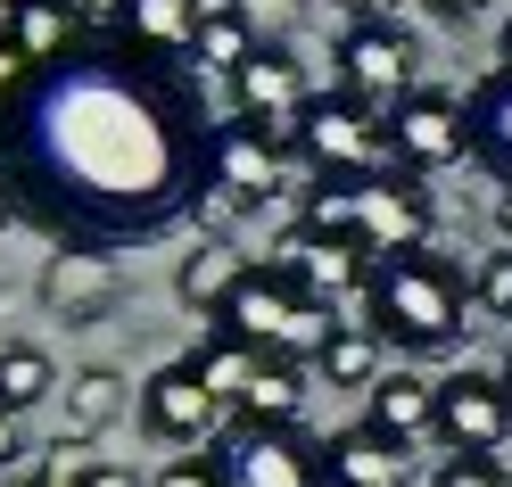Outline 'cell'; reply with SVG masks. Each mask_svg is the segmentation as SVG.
<instances>
[{
  "mask_svg": "<svg viewBox=\"0 0 512 487\" xmlns=\"http://www.w3.org/2000/svg\"><path fill=\"white\" fill-rule=\"evenodd\" d=\"M512 438V397L496 372H455L438 380V446L446 454H496Z\"/></svg>",
  "mask_w": 512,
  "mask_h": 487,
  "instance_id": "30bf717a",
  "label": "cell"
},
{
  "mask_svg": "<svg viewBox=\"0 0 512 487\" xmlns=\"http://www.w3.org/2000/svg\"><path fill=\"white\" fill-rule=\"evenodd\" d=\"M240 17H248V34L265 50H281V34L298 25V0H240Z\"/></svg>",
  "mask_w": 512,
  "mask_h": 487,
  "instance_id": "4316f807",
  "label": "cell"
},
{
  "mask_svg": "<svg viewBox=\"0 0 512 487\" xmlns=\"http://www.w3.org/2000/svg\"><path fill=\"white\" fill-rule=\"evenodd\" d=\"M314 380H331V388H372L380 380V339L364 331V322H339V331L314 347Z\"/></svg>",
  "mask_w": 512,
  "mask_h": 487,
  "instance_id": "603a6c76",
  "label": "cell"
},
{
  "mask_svg": "<svg viewBox=\"0 0 512 487\" xmlns=\"http://www.w3.org/2000/svg\"><path fill=\"white\" fill-rule=\"evenodd\" d=\"M256 50H265V42L248 34V17H240V9H199V50H190L199 67H215V75H240Z\"/></svg>",
  "mask_w": 512,
  "mask_h": 487,
  "instance_id": "cb8c5ba5",
  "label": "cell"
},
{
  "mask_svg": "<svg viewBox=\"0 0 512 487\" xmlns=\"http://www.w3.org/2000/svg\"><path fill=\"white\" fill-rule=\"evenodd\" d=\"M17 487H75L67 471H42V479H17Z\"/></svg>",
  "mask_w": 512,
  "mask_h": 487,
  "instance_id": "8d00e7d4",
  "label": "cell"
},
{
  "mask_svg": "<svg viewBox=\"0 0 512 487\" xmlns=\"http://www.w3.org/2000/svg\"><path fill=\"white\" fill-rule=\"evenodd\" d=\"M75 487H141L124 463H91V471H75Z\"/></svg>",
  "mask_w": 512,
  "mask_h": 487,
  "instance_id": "4dcf8cb0",
  "label": "cell"
},
{
  "mask_svg": "<svg viewBox=\"0 0 512 487\" xmlns=\"http://www.w3.org/2000/svg\"><path fill=\"white\" fill-rule=\"evenodd\" d=\"M323 471H331V487H405L413 479V454L356 421V430H331L323 438Z\"/></svg>",
  "mask_w": 512,
  "mask_h": 487,
  "instance_id": "9a60e30c",
  "label": "cell"
},
{
  "mask_svg": "<svg viewBox=\"0 0 512 487\" xmlns=\"http://www.w3.org/2000/svg\"><path fill=\"white\" fill-rule=\"evenodd\" d=\"M463 306H471V281L455 273V256L413 248V256H389V265H372L364 331H372L380 347L438 355V347H455V339H463Z\"/></svg>",
  "mask_w": 512,
  "mask_h": 487,
  "instance_id": "3957f363",
  "label": "cell"
},
{
  "mask_svg": "<svg viewBox=\"0 0 512 487\" xmlns=\"http://www.w3.org/2000/svg\"><path fill=\"white\" fill-rule=\"evenodd\" d=\"M496 223H504V240H512V190H504V207H496Z\"/></svg>",
  "mask_w": 512,
  "mask_h": 487,
  "instance_id": "74e56055",
  "label": "cell"
},
{
  "mask_svg": "<svg viewBox=\"0 0 512 487\" xmlns=\"http://www.w3.org/2000/svg\"><path fill=\"white\" fill-rule=\"evenodd\" d=\"M141 430L166 438V446H207V438H223V405L199 388L190 364H166V372L141 380Z\"/></svg>",
  "mask_w": 512,
  "mask_h": 487,
  "instance_id": "8fae6325",
  "label": "cell"
},
{
  "mask_svg": "<svg viewBox=\"0 0 512 487\" xmlns=\"http://www.w3.org/2000/svg\"><path fill=\"white\" fill-rule=\"evenodd\" d=\"M215 479L223 487H331L323 438H306V430H248V421H232V430L215 438Z\"/></svg>",
  "mask_w": 512,
  "mask_h": 487,
  "instance_id": "52a82bcc",
  "label": "cell"
},
{
  "mask_svg": "<svg viewBox=\"0 0 512 487\" xmlns=\"http://www.w3.org/2000/svg\"><path fill=\"white\" fill-rule=\"evenodd\" d=\"M356 9V25H397V0H347Z\"/></svg>",
  "mask_w": 512,
  "mask_h": 487,
  "instance_id": "1f68e13d",
  "label": "cell"
},
{
  "mask_svg": "<svg viewBox=\"0 0 512 487\" xmlns=\"http://www.w3.org/2000/svg\"><path fill=\"white\" fill-rule=\"evenodd\" d=\"M281 273H290L314 306H331V314H339L347 298H364V289H372V265H364L356 248H339V240H306V232H290V248H281Z\"/></svg>",
  "mask_w": 512,
  "mask_h": 487,
  "instance_id": "4fadbf2b",
  "label": "cell"
},
{
  "mask_svg": "<svg viewBox=\"0 0 512 487\" xmlns=\"http://www.w3.org/2000/svg\"><path fill=\"white\" fill-rule=\"evenodd\" d=\"M430 9H438V17H455V25H463V17H479V9H488V0H430Z\"/></svg>",
  "mask_w": 512,
  "mask_h": 487,
  "instance_id": "e575fe53",
  "label": "cell"
},
{
  "mask_svg": "<svg viewBox=\"0 0 512 487\" xmlns=\"http://www.w3.org/2000/svg\"><path fill=\"white\" fill-rule=\"evenodd\" d=\"M9 223H17V190L0 182V232H9Z\"/></svg>",
  "mask_w": 512,
  "mask_h": 487,
  "instance_id": "d590c367",
  "label": "cell"
},
{
  "mask_svg": "<svg viewBox=\"0 0 512 487\" xmlns=\"http://www.w3.org/2000/svg\"><path fill=\"white\" fill-rule=\"evenodd\" d=\"M504 67H512V17H504Z\"/></svg>",
  "mask_w": 512,
  "mask_h": 487,
  "instance_id": "ab89813d",
  "label": "cell"
},
{
  "mask_svg": "<svg viewBox=\"0 0 512 487\" xmlns=\"http://www.w3.org/2000/svg\"><path fill=\"white\" fill-rule=\"evenodd\" d=\"M281 182H290V149H273L248 116H232V124L207 133V182H199L207 215H240L256 199H273Z\"/></svg>",
  "mask_w": 512,
  "mask_h": 487,
  "instance_id": "8992f818",
  "label": "cell"
},
{
  "mask_svg": "<svg viewBox=\"0 0 512 487\" xmlns=\"http://www.w3.org/2000/svg\"><path fill=\"white\" fill-rule=\"evenodd\" d=\"M116 413H124V372L83 364V372L67 380V421H58V454H67V446H91Z\"/></svg>",
  "mask_w": 512,
  "mask_h": 487,
  "instance_id": "d6986e66",
  "label": "cell"
},
{
  "mask_svg": "<svg viewBox=\"0 0 512 487\" xmlns=\"http://www.w3.org/2000/svg\"><path fill=\"white\" fill-rule=\"evenodd\" d=\"M471 157V116L463 100H446V91H405L389 108V166L397 174H438V166H463Z\"/></svg>",
  "mask_w": 512,
  "mask_h": 487,
  "instance_id": "ba28073f",
  "label": "cell"
},
{
  "mask_svg": "<svg viewBox=\"0 0 512 487\" xmlns=\"http://www.w3.org/2000/svg\"><path fill=\"white\" fill-rule=\"evenodd\" d=\"M50 388H58V372H50V355H42V347H0V413L42 405Z\"/></svg>",
  "mask_w": 512,
  "mask_h": 487,
  "instance_id": "d4e9b609",
  "label": "cell"
},
{
  "mask_svg": "<svg viewBox=\"0 0 512 487\" xmlns=\"http://www.w3.org/2000/svg\"><path fill=\"white\" fill-rule=\"evenodd\" d=\"M42 298L67 314V322H91L108 298H116V256L100 248H75V256H58V265L42 273Z\"/></svg>",
  "mask_w": 512,
  "mask_h": 487,
  "instance_id": "ac0fdd59",
  "label": "cell"
},
{
  "mask_svg": "<svg viewBox=\"0 0 512 487\" xmlns=\"http://www.w3.org/2000/svg\"><path fill=\"white\" fill-rule=\"evenodd\" d=\"M240 273H248L240 256L207 240V248H190L182 265H174V298H182V306H199V314H223V298L240 289Z\"/></svg>",
  "mask_w": 512,
  "mask_h": 487,
  "instance_id": "7402d4cb",
  "label": "cell"
},
{
  "mask_svg": "<svg viewBox=\"0 0 512 487\" xmlns=\"http://www.w3.org/2000/svg\"><path fill=\"white\" fill-rule=\"evenodd\" d=\"M75 34H83V25L67 17V0H25V9L0 17V42H9L25 67H67V58H75Z\"/></svg>",
  "mask_w": 512,
  "mask_h": 487,
  "instance_id": "2e32d148",
  "label": "cell"
},
{
  "mask_svg": "<svg viewBox=\"0 0 512 487\" xmlns=\"http://www.w3.org/2000/svg\"><path fill=\"white\" fill-rule=\"evenodd\" d=\"M430 190L422 174H397V166H380L364 182H314L298 190V232L306 240H339V248H356L364 265H389V256H413V248H430Z\"/></svg>",
  "mask_w": 512,
  "mask_h": 487,
  "instance_id": "7a4b0ae2",
  "label": "cell"
},
{
  "mask_svg": "<svg viewBox=\"0 0 512 487\" xmlns=\"http://www.w3.org/2000/svg\"><path fill=\"white\" fill-rule=\"evenodd\" d=\"M413 34L405 25H356L347 17V34H339V91H356V100L372 108H397L405 91H422L413 83Z\"/></svg>",
  "mask_w": 512,
  "mask_h": 487,
  "instance_id": "9c48e42d",
  "label": "cell"
},
{
  "mask_svg": "<svg viewBox=\"0 0 512 487\" xmlns=\"http://www.w3.org/2000/svg\"><path fill=\"white\" fill-rule=\"evenodd\" d=\"M215 331H223V339H240V347H256V355H290V364H314V347L339 331V314H331V306H314L281 265H248L240 289L223 298Z\"/></svg>",
  "mask_w": 512,
  "mask_h": 487,
  "instance_id": "277c9868",
  "label": "cell"
},
{
  "mask_svg": "<svg viewBox=\"0 0 512 487\" xmlns=\"http://www.w3.org/2000/svg\"><path fill=\"white\" fill-rule=\"evenodd\" d=\"M463 116H471V157L512 190V67H496L488 83H479L463 100Z\"/></svg>",
  "mask_w": 512,
  "mask_h": 487,
  "instance_id": "e0dca14e",
  "label": "cell"
},
{
  "mask_svg": "<svg viewBox=\"0 0 512 487\" xmlns=\"http://www.w3.org/2000/svg\"><path fill=\"white\" fill-rule=\"evenodd\" d=\"M298 413H306V364L265 355V372H256V388L240 397L232 421H248V430H298Z\"/></svg>",
  "mask_w": 512,
  "mask_h": 487,
  "instance_id": "ffe728a7",
  "label": "cell"
},
{
  "mask_svg": "<svg viewBox=\"0 0 512 487\" xmlns=\"http://www.w3.org/2000/svg\"><path fill=\"white\" fill-rule=\"evenodd\" d=\"M190 372H199V388H207V397L223 405V413H240V397H248V388H256V372H265V355H256V347H240V339H207L199 355H190Z\"/></svg>",
  "mask_w": 512,
  "mask_h": 487,
  "instance_id": "44dd1931",
  "label": "cell"
},
{
  "mask_svg": "<svg viewBox=\"0 0 512 487\" xmlns=\"http://www.w3.org/2000/svg\"><path fill=\"white\" fill-rule=\"evenodd\" d=\"M25 75H34V67H25V58H17L9 42H0V108H9L17 91H25Z\"/></svg>",
  "mask_w": 512,
  "mask_h": 487,
  "instance_id": "f546056e",
  "label": "cell"
},
{
  "mask_svg": "<svg viewBox=\"0 0 512 487\" xmlns=\"http://www.w3.org/2000/svg\"><path fill=\"white\" fill-rule=\"evenodd\" d=\"M298 166L314 182H364L389 166V108L356 100V91H314L298 124Z\"/></svg>",
  "mask_w": 512,
  "mask_h": 487,
  "instance_id": "5b68a950",
  "label": "cell"
},
{
  "mask_svg": "<svg viewBox=\"0 0 512 487\" xmlns=\"http://www.w3.org/2000/svg\"><path fill=\"white\" fill-rule=\"evenodd\" d=\"M430 487H512V479H504V463H496V454H446Z\"/></svg>",
  "mask_w": 512,
  "mask_h": 487,
  "instance_id": "484cf974",
  "label": "cell"
},
{
  "mask_svg": "<svg viewBox=\"0 0 512 487\" xmlns=\"http://www.w3.org/2000/svg\"><path fill=\"white\" fill-rule=\"evenodd\" d=\"M34 166L50 199L91 232H157L207 182V133L190 100L133 50L67 58L34 100Z\"/></svg>",
  "mask_w": 512,
  "mask_h": 487,
  "instance_id": "6da1fadb",
  "label": "cell"
},
{
  "mask_svg": "<svg viewBox=\"0 0 512 487\" xmlns=\"http://www.w3.org/2000/svg\"><path fill=\"white\" fill-rule=\"evenodd\" d=\"M116 50L149 58V67L190 58L199 50V0H124L116 9Z\"/></svg>",
  "mask_w": 512,
  "mask_h": 487,
  "instance_id": "7c38bea8",
  "label": "cell"
},
{
  "mask_svg": "<svg viewBox=\"0 0 512 487\" xmlns=\"http://www.w3.org/2000/svg\"><path fill=\"white\" fill-rule=\"evenodd\" d=\"M471 298L488 306V314H504V322H512V248H504V256H488V265H479V281H471Z\"/></svg>",
  "mask_w": 512,
  "mask_h": 487,
  "instance_id": "83f0119b",
  "label": "cell"
},
{
  "mask_svg": "<svg viewBox=\"0 0 512 487\" xmlns=\"http://www.w3.org/2000/svg\"><path fill=\"white\" fill-rule=\"evenodd\" d=\"M364 430H380L389 446L438 438V380H422V372H380V380L364 388Z\"/></svg>",
  "mask_w": 512,
  "mask_h": 487,
  "instance_id": "5bb4252c",
  "label": "cell"
},
{
  "mask_svg": "<svg viewBox=\"0 0 512 487\" xmlns=\"http://www.w3.org/2000/svg\"><path fill=\"white\" fill-rule=\"evenodd\" d=\"M157 487H223L215 479V454H174V463L157 471Z\"/></svg>",
  "mask_w": 512,
  "mask_h": 487,
  "instance_id": "f1b7e54d",
  "label": "cell"
},
{
  "mask_svg": "<svg viewBox=\"0 0 512 487\" xmlns=\"http://www.w3.org/2000/svg\"><path fill=\"white\" fill-rule=\"evenodd\" d=\"M9 9H25V0H0V17H9Z\"/></svg>",
  "mask_w": 512,
  "mask_h": 487,
  "instance_id": "60d3db41",
  "label": "cell"
},
{
  "mask_svg": "<svg viewBox=\"0 0 512 487\" xmlns=\"http://www.w3.org/2000/svg\"><path fill=\"white\" fill-rule=\"evenodd\" d=\"M17 463V413H0V471Z\"/></svg>",
  "mask_w": 512,
  "mask_h": 487,
  "instance_id": "836d02e7",
  "label": "cell"
},
{
  "mask_svg": "<svg viewBox=\"0 0 512 487\" xmlns=\"http://www.w3.org/2000/svg\"><path fill=\"white\" fill-rule=\"evenodd\" d=\"M496 380H504V397H512V347H504V364H496Z\"/></svg>",
  "mask_w": 512,
  "mask_h": 487,
  "instance_id": "f35d334b",
  "label": "cell"
},
{
  "mask_svg": "<svg viewBox=\"0 0 512 487\" xmlns=\"http://www.w3.org/2000/svg\"><path fill=\"white\" fill-rule=\"evenodd\" d=\"M116 9H124V0H67L75 25H100V17H116Z\"/></svg>",
  "mask_w": 512,
  "mask_h": 487,
  "instance_id": "d6a6232c",
  "label": "cell"
}]
</instances>
